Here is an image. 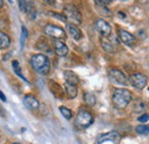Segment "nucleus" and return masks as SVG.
<instances>
[{
    "label": "nucleus",
    "mask_w": 149,
    "mask_h": 144,
    "mask_svg": "<svg viewBox=\"0 0 149 144\" xmlns=\"http://www.w3.org/2000/svg\"><path fill=\"white\" fill-rule=\"evenodd\" d=\"M132 100V93L125 88H117L112 93V103L115 108L125 109Z\"/></svg>",
    "instance_id": "nucleus-1"
},
{
    "label": "nucleus",
    "mask_w": 149,
    "mask_h": 144,
    "mask_svg": "<svg viewBox=\"0 0 149 144\" xmlns=\"http://www.w3.org/2000/svg\"><path fill=\"white\" fill-rule=\"evenodd\" d=\"M31 65L40 74H47L51 70V62L44 54H36L31 57Z\"/></svg>",
    "instance_id": "nucleus-2"
},
{
    "label": "nucleus",
    "mask_w": 149,
    "mask_h": 144,
    "mask_svg": "<svg viewBox=\"0 0 149 144\" xmlns=\"http://www.w3.org/2000/svg\"><path fill=\"white\" fill-rule=\"evenodd\" d=\"M93 116L85 109H80L76 117V126L78 128H87L93 124Z\"/></svg>",
    "instance_id": "nucleus-3"
},
{
    "label": "nucleus",
    "mask_w": 149,
    "mask_h": 144,
    "mask_svg": "<svg viewBox=\"0 0 149 144\" xmlns=\"http://www.w3.org/2000/svg\"><path fill=\"white\" fill-rule=\"evenodd\" d=\"M108 77L110 79V81L116 84V85H122V86H125L127 85V77L120 71L119 69H116V68H111L109 71H108Z\"/></svg>",
    "instance_id": "nucleus-4"
},
{
    "label": "nucleus",
    "mask_w": 149,
    "mask_h": 144,
    "mask_svg": "<svg viewBox=\"0 0 149 144\" xmlns=\"http://www.w3.org/2000/svg\"><path fill=\"white\" fill-rule=\"evenodd\" d=\"M64 16L67 17V19H70L74 23L80 24L81 23V14L78 10L77 7H74V5H65L64 6Z\"/></svg>",
    "instance_id": "nucleus-5"
},
{
    "label": "nucleus",
    "mask_w": 149,
    "mask_h": 144,
    "mask_svg": "<svg viewBox=\"0 0 149 144\" xmlns=\"http://www.w3.org/2000/svg\"><path fill=\"white\" fill-rule=\"evenodd\" d=\"M147 80H148L147 77L143 73H140V72H135V73L130 75L131 85L136 89H143L145 86L147 85Z\"/></svg>",
    "instance_id": "nucleus-6"
},
{
    "label": "nucleus",
    "mask_w": 149,
    "mask_h": 144,
    "mask_svg": "<svg viewBox=\"0 0 149 144\" xmlns=\"http://www.w3.org/2000/svg\"><path fill=\"white\" fill-rule=\"evenodd\" d=\"M44 32H45L47 36L52 37V38H55L56 40L63 39V38L65 37L64 30H63L62 28L57 26V25H53V24H47V25H45Z\"/></svg>",
    "instance_id": "nucleus-7"
},
{
    "label": "nucleus",
    "mask_w": 149,
    "mask_h": 144,
    "mask_svg": "<svg viewBox=\"0 0 149 144\" xmlns=\"http://www.w3.org/2000/svg\"><path fill=\"white\" fill-rule=\"evenodd\" d=\"M95 29L103 38H107L111 35V26L104 19H101V18L96 19L95 21Z\"/></svg>",
    "instance_id": "nucleus-8"
},
{
    "label": "nucleus",
    "mask_w": 149,
    "mask_h": 144,
    "mask_svg": "<svg viewBox=\"0 0 149 144\" xmlns=\"http://www.w3.org/2000/svg\"><path fill=\"white\" fill-rule=\"evenodd\" d=\"M120 141V135L117 132H108L106 134H101L97 137V144H102L103 142H113V143H118Z\"/></svg>",
    "instance_id": "nucleus-9"
},
{
    "label": "nucleus",
    "mask_w": 149,
    "mask_h": 144,
    "mask_svg": "<svg viewBox=\"0 0 149 144\" xmlns=\"http://www.w3.org/2000/svg\"><path fill=\"white\" fill-rule=\"evenodd\" d=\"M23 103H24L25 108L29 109V110H37V109H39V107H40L39 101H38L33 95H31V94H28V95L24 96Z\"/></svg>",
    "instance_id": "nucleus-10"
},
{
    "label": "nucleus",
    "mask_w": 149,
    "mask_h": 144,
    "mask_svg": "<svg viewBox=\"0 0 149 144\" xmlns=\"http://www.w3.org/2000/svg\"><path fill=\"white\" fill-rule=\"evenodd\" d=\"M113 40V39H112ZM110 39H108V38H103L102 37V39H101V46H102V48L106 51V52H108V53H115V48H116V45H118V39L117 40H115V41H112Z\"/></svg>",
    "instance_id": "nucleus-11"
},
{
    "label": "nucleus",
    "mask_w": 149,
    "mask_h": 144,
    "mask_svg": "<svg viewBox=\"0 0 149 144\" xmlns=\"http://www.w3.org/2000/svg\"><path fill=\"white\" fill-rule=\"evenodd\" d=\"M48 88L51 90V93L57 97V98H63V95H64V91H63V88L57 84L55 82L54 80H49L48 81Z\"/></svg>",
    "instance_id": "nucleus-12"
},
{
    "label": "nucleus",
    "mask_w": 149,
    "mask_h": 144,
    "mask_svg": "<svg viewBox=\"0 0 149 144\" xmlns=\"http://www.w3.org/2000/svg\"><path fill=\"white\" fill-rule=\"evenodd\" d=\"M118 36H119V40H120L123 44H125L126 46H132V45L135 42L134 36L131 35L130 32L125 31V30H119Z\"/></svg>",
    "instance_id": "nucleus-13"
},
{
    "label": "nucleus",
    "mask_w": 149,
    "mask_h": 144,
    "mask_svg": "<svg viewBox=\"0 0 149 144\" xmlns=\"http://www.w3.org/2000/svg\"><path fill=\"white\" fill-rule=\"evenodd\" d=\"M53 45H54V51H55L56 55L62 56V57L68 55V52H69L68 46L63 41H61V40H54Z\"/></svg>",
    "instance_id": "nucleus-14"
},
{
    "label": "nucleus",
    "mask_w": 149,
    "mask_h": 144,
    "mask_svg": "<svg viewBox=\"0 0 149 144\" xmlns=\"http://www.w3.org/2000/svg\"><path fill=\"white\" fill-rule=\"evenodd\" d=\"M67 31L68 33L71 36V38H74V40H80L81 39V31L79 30V28L77 25H74L72 23H68L67 24Z\"/></svg>",
    "instance_id": "nucleus-15"
},
{
    "label": "nucleus",
    "mask_w": 149,
    "mask_h": 144,
    "mask_svg": "<svg viewBox=\"0 0 149 144\" xmlns=\"http://www.w3.org/2000/svg\"><path fill=\"white\" fill-rule=\"evenodd\" d=\"M63 75H64V79H65V82L68 84H71L77 86L79 84V78L78 75L72 71H64L63 72Z\"/></svg>",
    "instance_id": "nucleus-16"
},
{
    "label": "nucleus",
    "mask_w": 149,
    "mask_h": 144,
    "mask_svg": "<svg viewBox=\"0 0 149 144\" xmlns=\"http://www.w3.org/2000/svg\"><path fill=\"white\" fill-rule=\"evenodd\" d=\"M19 9H21L23 13H26V14L36 13L35 9H33L32 2H30V1H19Z\"/></svg>",
    "instance_id": "nucleus-17"
},
{
    "label": "nucleus",
    "mask_w": 149,
    "mask_h": 144,
    "mask_svg": "<svg viewBox=\"0 0 149 144\" xmlns=\"http://www.w3.org/2000/svg\"><path fill=\"white\" fill-rule=\"evenodd\" d=\"M64 88H65V93H67V95H68L69 98H74V97L77 96V94H78V88H77V86L65 82Z\"/></svg>",
    "instance_id": "nucleus-18"
},
{
    "label": "nucleus",
    "mask_w": 149,
    "mask_h": 144,
    "mask_svg": "<svg viewBox=\"0 0 149 144\" xmlns=\"http://www.w3.org/2000/svg\"><path fill=\"white\" fill-rule=\"evenodd\" d=\"M10 45V38L5 32L0 31V49H6Z\"/></svg>",
    "instance_id": "nucleus-19"
},
{
    "label": "nucleus",
    "mask_w": 149,
    "mask_h": 144,
    "mask_svg": "<svg viewBox=\"0 0 149 144\" xmlns=\"http://www.w3.org/2000/svg\"><path fill=\"white\" fill-rule=\"evenodd\" d=\"M146 108H147L146 102L142 101V100H138V101L135 102L134 107H133V110H134L135 112H143V111L146 110Z\"/></svg>",
    "instance_id": "nucleus-20"
},
{
    "label": "nucleus",
    "mask_w": 149,
    "mask_h": 144,
    "mask_svg": "<svg viewBox=\"0 0 149 144\" xmlns=\"http://www.w3.org/2000/svg\"><path fill=\"white\" fill-rule=\"evenodd\" d=\"M84 101L86 102V104H88L90 107H93L96 103V98L92 93H85L84 94Z\"/></svg>",
    "instance_id": "nucleus-21"
},
{
    "label": "nucleus",
    "mask_w": 149,
    "mask_h": 144,
    "mask_svg": "<svg viewBox=\"0 0 149 144\" xmlns=\"http://www.w3.org/2000/svg\"><path fill=\"white\" fill-rule=\"evenodd\" d=\"M60 112L62 113V116L65 118V119H71L72 118V111L70 109L65 108V107H60Z\"/></svg>",
    "instance_id": "nucleus-22"
},
{
    "label": "nucleus",
    "mask_w": 149,
    "mask_h": 144,
    "mask_svg": "<svg viewBox=\"0 0 149 144\" xmlns=\"http://www.w3.org/2000/svg\"><path fill=\"white\" fill-rule=\"evenodd\" d=\"M135 132L138 134H141V135H148L149 126H147V125H139V126L135 127Z\"/></svg>",
    "instance_id": "nucleus-23"
},
{
    "label": "nucleus",
    "mask_w": 149,
    "mask_h": 144,
    "mask_svg": "<svg viewBox=\"0 0 149 144\" xmlns=\"http://www.w3.org/2000/svg\"><path fill=\"white\" fill-rule=\"evenodd\" d=\"M13 68H14V71H15V73L19 75L21 79H23L24 81H28L26 79H25V77L22 74V72H21V68H19V64L17 61H13Z\"/></svg>",
    "instance_id": "nucleus-24"
},
{
    "label": "nucleus",
    "mask_w": 149,
    "mask_h": 144,
    "mask_svg": "<svg viewBox=\"0 0 149 144\" xmlns=\"http://www.w3.org/2000/svg\"><path fill=\"white\" fill-rule=\"evenodd\" d=\"M26 37H28V30L25 26H22V33H21V46L23 47L24 46V42L26 40Z\"/></svg>",
    "instance_id": "nucleus-25"
},
{
    "label": "nucleus",
    "mask_w": 149,
    "mask_h": 144,
    "mask_svg": "<svg viewBox=\"0 0 149 144\" xmlns=\"http://www.w3.org/2000/svg\"><path fill=\"white\" fill-rule=\"evenodd\" d=\"M49 15L53 16V17L57 18V19H60L61 22H67V21H68L67 17L64 16V14H57V13H55V12H49Z\"/></svg>",
    "instance_id": "nucleus-26"
},
{
    "label": "nucleus",
    "mask_w": 149,
    "mask_h": 144,
    "mask_svg": "<svg viewBox=\"0 0 149 144\" xmlns=\"http://www.w3.org/2000/svg\"><path fill=\"white\" fill-rule=\"evenodd\" d=\"M148 120H149L148 113H143L142 116H140V117L138 118V121H140V123H147Z\"/></svg>",
    "instance_id": "nucleus-27"
},
{
    "label": "nucleus",
    "mask_w": 149,
    "mask_h": 144,
    "mask_svg": "<svg viewBox=\"0 0 149 144\" xmlns=\"http://www.w3.org/2000/svg\"><path fill=\"white\" fill-rule=\"evenodd\" d=\"M0 98H1L3 102H6V96L3 95V93H2V91H0Z\"/></svg>",
    "instance_id": "nucleus-28"
},
{
    "label": "nucleus",
    "mask_w": 149,
    "mask_h": 144,
    "mask_svg": "<svg viewBox=\"0 0 149 144\" xmlns=\"http://www.w3.org/2000/svg\"><path fill=\"white\" fill-rule=\"evenodd\" d=\"M2 6H3V1H2V0H0V8H1Z\"/></svg>",
    "instance_id": "nucleus-29"
},
{
    "label": "nucleus",
    "mask_w": 149,
    "mask_h": 144,
    "mask_svg": "<svg viewBox=\"0 0 149 144\" xmlns=\"http://www.w3.org/2000/svg\"><path fill=\"white\" fill-rule=\"evenodd\" d=\"M1 24H2V21H1V19H0V25H1Z\"/></svg>",
    "instance_id": "nucleus-30"
},
{
    "label": "nucleus",
    "mask_w": 149,
    "mask_h": 144,
    "mask_svg": "<svg viewBox=\"0 0 149 144\" xmlns=\"http://www.w3.org/2000/svg\"><path fill=\"white\" fill-rule=\"evenodd\" d=\"M13 144H19V143H13Z\"/></svg>",
    "instance_id": "nucleus-31"
}]
</instances>
